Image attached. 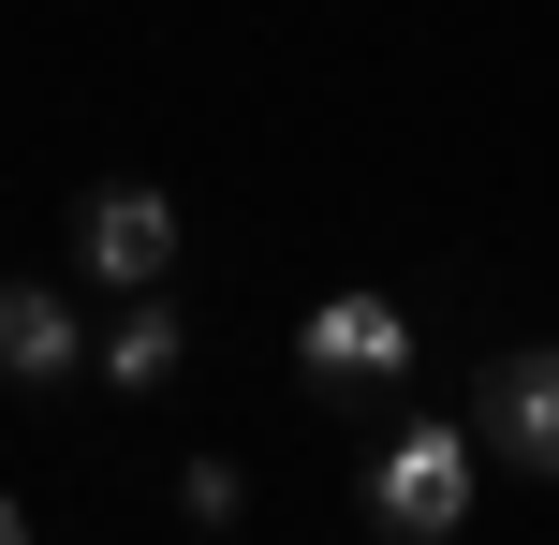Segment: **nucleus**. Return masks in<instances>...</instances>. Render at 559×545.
<instances>
[{
  "label": "nucleus",
  "mask_w": 559,
  "mask_h": 545,
  "mask_svg": "<svg viewBox=\"0 0 559 545\" xmlns=\"http://www.w3.org/2000/svg\"><path fill=\"white\" fill-rule=\"evenodd\" d=\"M472 487H486V442H472V428H397L383 472H368V517L413 531V545H442L456 517H472Z\"/></svg>",
  "instance_id": "obj_1"
},
{
  "label": "nucleus",
  "mask_w": 559,
  "mask_h": 545,
  "mask_svg": "<svg viewBox=\"0 0 559 545\" xmlns=\"http://www.w3.org/2000/svg\"><path fill=\"white\" fill-rule=\"evenodd\" d=\"M74 265H88L104 295H163V281H177V192H147V177L74 192Z\"/></svg>",
  "instance_id": "obj_2"
},
{
  "label": "nucleus",
  "mask_w": 559,
  "mask_h": 545,
  "mask_svg": "<svg viewBox=\"0 0 559 545\" xmlns=\"http://www.w3.org/2000/svg\"><path fill=\"white\" fill-rule=\"evenodd\" d=\"M472 442H486L501 472H531V487H559V340L486 354V383H472Z\"/></svg>",
  "instance_id": "obj_3"
},
{
  "label": "nucleus",
  "mask_w": 559,
  "mask_h": 545,
  "mask_svg": "<svg viewBox=\"0 0 559 545\" xmlns=\"http://www.w3.org/2000/svg\"><path fill=\"white\" fill-rule=\"evenodd\" d=\"M295 369L324 383V399H383V383L413 369V310H397V295H324V310L295 324Z\"/></svg>",
  "instance_id": "obj_4"
},
{
  "label": "nucleus",
  "mask_w": 559,
  "mask_h": 545,
  "mask_svg": "<svg viewBox=\"0 0 559 545\" xmlns=\"http://www.w3.org/2000/svg\"><path fill=\"white\" fill-rule=\"evenodd\" d=\"M74 369H88V310L45 295V281H0V383L15 399H59Z\"/></svg>",
  "instance_id": "obj_5"
},
{
  "label": "nucleus",
  "mask_w": 559,
  "mask_h": 545,
  "mask_svg": "<svg viewBox=\"0 0 559 545\" xmlns=\"http://www.w3.org/2000/svg\"><path fill=\"white\" fill-rule=\"evenodd\" d=\"M104 383H118V399L177 383V310H118V324H104Z\"/></svg>",
  "instance_id": "obj_6"
},
{
  "label": "nucleus",
  "mask_w": 559,
  "mask_h": 545,
  "mask_svg": "<svg viewBox=\"0 0 559 545\" xmlns=\"http://www.w3.org/2000/svg\"><path fill=\"white\" fill-rule=\"evenodd\" d=\"M177 517H192V531H236V517H251V472H236V458H192V472H177Z\"/></svg>",
  "instance_id": "obj_7"
},
{
  "label": "nucleus",
  "mask_w": 559,
  "mask_h": 545,
  "mask_svg": "<svg viewBox=\"0 0 559 545\" xmlns=\"http://www.w3.org/2000/svg\"><path fill=\"white\" fill-rule=\"evenodd\" d=\"M0 545H29V501H15V487H0Z\"/></svg>",
  "instance_id": "obj_8"
}]
</instances>
